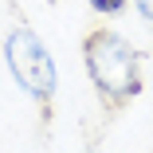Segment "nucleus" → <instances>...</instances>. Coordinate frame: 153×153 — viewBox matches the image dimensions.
Returning <instances> with one entry per match:
<instances>
[{
    "label": "nucleus",
    "instance_id": "obj_1",
    "mask_svg": "<svg viewBox=\"0 0 153 153\" xmlns=\"http://www.w3.org/2000/svg\"><path fill=\"white\" fill-rule=\"evenodd\" d=\"M82 67H86V79H90V86H94V94L106 110L130 106L145 86L141 51L122 32L102 27V24L82 36Z\"/></svg>",
    "mask_w": 153,
    "mask_h": 153
},
{
    "label": "nucleus",
    "instance_id": "obj_2",
    "mask_svg": "<svg viewBox=\"0 0 153 153\" xmlns=\"http://www.w3.org/2000/svg\"><path fill=\"white\" fill-rule=\"evenodd\" d=\"M4 67L12 75V82L32 98L43 114H51L55 94H59V67L47 51V43L32 32L27 24L12 27L4 36Z\"/></svg>",
    "mask_w": 153,
    "mask_h": 153
},
{
    "label": "nucleus",
    "instance_id": "obj_3",
    "mask_svg": "<svg viewBox=\"0 0 153 153\" xmlns=\"http://www.w3.org/2000/svg\"><path fill=\"white\" fill-rule=\"evenodd\" d=\"M130 0H86V8L94 12V16H118V12H126Z\"/></svg>",
    "mask_w": 153,
    "mask_h": 153
},
{
    "label": "nucleus",
    "instance_id": "obj_4",
    "mask_svg": "<svg viewBox=\"0 0 153 153\" xmlns=\"http://www.w3.org/2000/svg\"><path fill=\"white\" fill-rule=\"evenodd\" d=\"M134 8H137V16L153 27V0H134Z\"/></svg>",
    "mask_w": 153,
    "mask_h": 153
},
{
    "label": "nucleus",
    "instance_id": "obj_5",
    "mask_svg": "<svg viewBox=\"0 0 153 153\" xmlns=\"http://www.w3.org/2000/svg\"><path fill=\"white\" fill-rule=\"evenodd\" d=\"M82 153H102V149H98V145H86V149H82Z\"/></svg>",
    "mask_w": 153,
    "mask_h": 153
}]
</instances>
